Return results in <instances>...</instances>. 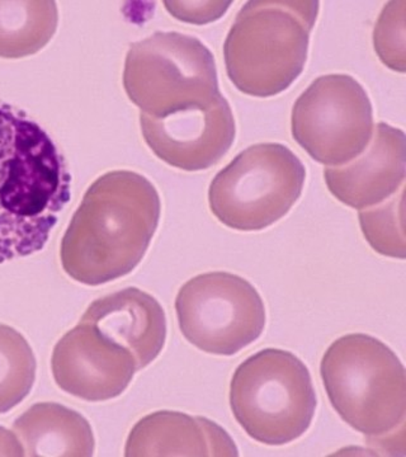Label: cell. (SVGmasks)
<instances>
[{"mask_svg": "<svg viewBox=\"0 0 406 457\" xmlns=\"http://www.w3.org/2000/svg\"><path fill=\"white\" fill-rule=\"evenodd\" d=\"M179 329L192 345L216 356H234L257 341L267 323L257 288L230 272L195 276L176 299Z\"/></svg>", "mask_w": 406, "mask_h": 457, "instance_id": "8", "label": "cell"}, {"mask_svg": "<svg viewBox=\"0 0 406 457\" xmlns=\"http://www.w3.org/2000/svg\"><path fill=\"white\" fill-rule=\"evenodd\" d=\"M125 456H239L225 429L203 417L159 411L141 418L126 441Z\"/></svg>", "mask_w": 406, "mask_h": 457, "instance_id": "14", "label": "cell"}, {"mask_svg": "<svg viewBox=\"0 0 406 457\" xmlns=\"http://www.w3.org/2000/svg\"><path fill=\"white\" fill-rule=\"evenodd\" d=\"M35 353L25 337L0 324V414L7 413L31 393L36 380Z\"/></svg>", "mask_w": 406, "mask_h": 457, "instance_id": "17", "label": "cell"}, {"mask_svg": "<svg viewBox=\"0 0 406 457\" xmlns=\"http://www.w3.org/2000/svg\"><path fill=\"white\" fill-rule=\"evenodd\" d=\"M70 188L68 164L50 135L0 102V263L44 249Z\"/></svg>", "mask_w": 406, "mask_h": 457, "instance_id": "2", "label": "cell"}, {"mask_svg": "<svg viewBox=\"0 0 406 457\" xmlns=\"http://www.w3.org/2000/svg\"><path fill=\"white\" fill-rule=\"evenodd\" d=\"M155 186L132 170H112L90 185L60 245L62 270L79 284L128 276L145 257L161 221Z\"/></svg>", "mask_w": 406, "mask_h": 457, "instance_id": "1", "label": "cell"}, {"mask_svg": "<svg viewBox=\"0 0 406 457\" xmlns=\"http://www.w3.org/2000/svg\"><path fill=\"white\" fill-rule=\"evenodd\" d=\"M122 82L132 104L155 119L207 106L220 95L211 51L179 32H155L131 44Z\"/></svg>", "mask_w": 406, "mask_h": 457, "instance_id": "6", "label": "cell"}, {"mask_svg": "<svg viewBox=\"0 0 406 457\" xmlns=\"http://www.w3.org/2000/svg\"><path fill=\"white\" fill-rule=\"evenodd\" d=\"M291 130L315 162L341 167L371 143L374 108L362 84L351 75H321L294 102Z\"/></svg>", "mask_w": 406, "mask_h": 457, "instance_id": "9", "label": "cell"}, {"mask_svg": "<svg viewBox=\"0 0 406 457\" xmlns=\"http://www.w3.org/2000/svg\"><path fill=\"white\" fill-rule=\"evenodd\" d=\"M57 23L59 12L51 0L0 2V57L35 55L54 37Z\"/></svg>", "mask_w": 406, "mask_h": 457, "instance_id": "16", "label": "cell"}, {"mask_svg": "<svg viewBox=\"0 0 406 457\" xmlns=\"http://www.w3.org/2000/svg\"><path fill=\"white\" fill-rule=\"evenodd\" d=\"M318 400L308 366L293 352L266 348L240 363L230 383V408L253 440L284 446L305 435Z\"/></svg>", "mask_w": 406, "mask_h": 457, "instance_id": "5", "label": "cell"}, {"mask_svg": "<svg viewBox=\"0 0 406 457\" xmlns=\"http://www.w3.org/2000/svg\"><path fill=\"white\" fill-rule=\"evenodd\" d=\"M405 185L380 204L360 210V230L367 243L378 254L385 257L404 260L406 255L404 220Z\"/></svg>", "mask_w": 406, "mask_h": 457, "instance_id": "18", "label": "cell"}, {"mask_svg": "<svg viewBox=\"0 0 406 457\" xmlns=\"http://www.w3.org/2000/svg\"><path fill=\"white\" fill-rule=\"evenodd\" d=\"M80 321L134 354L137 371L158 359L167 341L161 303L137 287L123 288L90 303Z\"/></svg>", "mask_w": 406, "mask_h": 457, "instance_id": "13", "label": "cell"}, {"mask_svg": "<svg viewBox=\"0 0 406 457\" xmlns=\"http://www.w3.org/2000/svg\"><path fill=\"white\" fill-rule=\"evenodd\" d=\"M0 456H25V450L16 433L3 427H0Z\"/></svg>", "mask_w": 406, "mask_h": 457, "instance_id": "21", "label": "cell"}, {"mask_svg": "<svg viewBox=\"0 0 406 457\" xmlns=\"http://www.w3.org/2000/svg\"><path fill=\"white\" fill-rule=\"evenodd\" d=\"M320 376L330 404L354 431L381 438L404 425L406 374L389 345L365 333L336 339Z\"/></svg>", "mask_w": 406, "mask_h": 457, "instance_id": "4", "label": "cell"}, {"mask_svg": "<svg viewBox=\"0 0 406 457\" xmlns=\"http://www.w3.org/2000/svg\"><path fill=\"white\" fill-rule=\"evenodd\" d=\"M51 371L60 389L87 402L121 395L137 372L134 354L79 321L54 348Z\"/></svg>", "mask_w": 406, "mask_h": 457, "instance_id": "11", "label": "cell"}, {"mask_svg": "<svg viewBox=\"0 0 406 457\" xmlns=\"http://www.w3.org/2000/svg\"><path fill=\"white\" fill-rule=\"evenodd\" d=\"M25 456L89 457L95 453L92 426L80 413L56 403H38L13 425Z\"/></svg>", "mask_w": 406, "mask_h": 457, "instance_id": "15", "label": "cell"}, {"mask_svg": "<svg viewBox=\"0 0 406 457\" xmlns=\"http://www.w3.org/2000/svg\"><path fill=\"white\" fill-rule=\"evenodd\" d=\"M305 179V167L293 150L282 144H255L216 174L209 189L210 210L234 230H264L291 212Z\"/></svg>", "mask_w": 406, "mask_h": 457, "instance_id": "7", "label": "cell"}, {"mask_svg": "<svg viewBox=\"0 0 406 457\" xmlns=\"http://www.w3.org/2000/svg\"><path fill=\"white\" fill-rule=\"evenodd\" d=\"M318 14L319 2L314 0L246 3L224 44L230 82L252 97L285 92L305 68Z\"/></svg>", "mask_w": 406, "mask_h": 457, "instance_id": "3", "label": "cell"}, {"mask_svg": "<svg viewBox=\"0 0 406 457\" xmlns=\"http://www.w3.org/2000/svg\"><path fill=\"white\" fill-rule=\"evenodd\" d=\"M406 2H389L382 9L374 29L375 51L387 68L405 73Z\"/></svg>", "mask_w": 406, "mask_h": 457, "instance_id": "19", "label": "cell"}, {"mask_svg": "<svg viewBox=\"0 0 406 457\" xmlns=\"http://www.w3.org/2000/svg\"><path fill=\"white\" fill-rule=\"evenodd\" d=\"M144 140L161 161L180 170H209L236 140L233 111L220 93L207 106L192 107L155 119L140 113Z\"/></svg>", "mask_w": 406, "mask_h": 457, "instance_id": "10", "label": "cell"}, {"mask_svg": "<svg viewBox=\"0 0 406 457\" xmlns=\"http://www.w3.org/2000/svg\"><path fill=\"white\" fill-rule=\"evenodd\" d=\"M231 2H164L171 16L195 25L213 22L224 16Z\"/></svg>", "mask_w": 406, "mask_h": 457, "instance_id": "20", "label": "cell"}, {"mask_svg": "<svg viewBox=\"0 0 406 457\" xmlns=\"http://www.w3.org/2000/svg\"><path fill=\"white\" fill-rule=\"evenodd\" d=\"M371 140L363 155L351 163L324 170L330 194L352 209L365 210L380 204L405 185L404 131L380 122Z\"/></svg>", "mask_w": 406, "mask_h": 457, "instance_id": "12", "label": "cell"}]
</instances>
